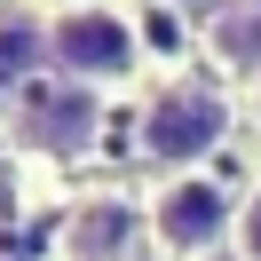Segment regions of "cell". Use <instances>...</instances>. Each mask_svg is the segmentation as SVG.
<instances>
[{
    "instance_id": "7a4b0ae2",
    "label": "cell",
    "mask_w": 261,
    "mask_h": 261,
    "mask_svg": "<svg viewBox=\"0 0 261 261\" xmlns=\"http://www.w3.org/2000/svg\"><path fill=\"white\" fill-rule=\"evenodd\" d=\"M229 143V95L214 87H174L143 111V159L150 166H198L206 150Z\"/></svg>"
},
{
    "instance_id": "3957f363",
    "label": "cell",
    "mask_w": 261,
    "mask_h": 261,
    "mask_svg": "<svg viewBox=\"0 0 261 261\" xmlns=\"http://www.w3.org/2000/svg\"><path fill=\"white\" fill-rule=\"evenodd\" d=\"M16 135L32 150H48V159H80L103 135V103L87 95V87H32L24 111H16Z\"/></svg>"
},
{
    "instance_id": "30bf717a",
    "label": "cell",
    "mask_w": 261,
    "mask_h": 261,
    "mask_svg": "<svg viewBox=\"0 0 261 261\" xmlns=\"http://www.w3.org/2000/svg\"><path fill=\"white\" fill-rule=\"evenodd\" d=\"M0 159H8V127H0Z\"/></svg>"
},
{
    "instance_id": "ba28073f",
    "label": "cell",
    "mask_w": 261,
    "mask_h": 261,
    "mask_svg": "<svg viewBox=\"0 0 261 261\" xmlns=\"http://www.w3.org/2000/svg\"><path fill=\"white\" fill-rule=\"evenodd\" d=\"M238 253H245V261H261V190L245 198V214H238Z\"/></svg>"
},
{
    "instance_id": "277c9868",
    "label": "cell",
    "mask_w": 261,
    "mask_h": 261,
    "mask_svg": "<svg viewBox=\"0 0 261 261\" xmlns=\"http://www.w3.org/2000/svg\"><path fill=\"white\" fill-rule=\"evenodd\" d=\"M222 229H229V198L214 190V182L174 174L159 190V238H166V253H206Z\"/></svg>"
},
{
    "instance_id": "9c48e42d",
    "label": "cell",
    "mask_w": 261,
    "mask_h": 261,
    "mask_svg": "<svg viewBox=\"0 0 261 261\" xmlns=\"http://www.w3.org/2000/svg\"><path fill=\"white\" fill-rule=\"evenodd\" d=\"M229 8H261V0H229Z\"/></svg>"
},
{
    "instance_id": "5b68a950",
    "label": "cell",
    "mask_w": 261,
    "mask_h": 261,
    "mask_svg": "<svg viewBox=\"0 0 261 261\" xmlns=\"http://www.w3.org/2000/svg\"><path fill=\"white\" fill-rule=\"evenodd\" d=\"M56 253L64 261H135V206L127 198H87V206H71Z\"/></svg>"
},
{
    "instance_id": "52a82bcc",
    "label": "cell",
    "mask_w": 261,
    "mask_h": 261,
    "mask_svg": "<svg viewBox=\"0 0 261 261\" xmlns=\"http://www.w3.org/2000/svg\"><path fill=\"white\" fill-rule=\"evenodd\" d=\"M214 56L229 71H261V8H229L214 24Z\"/></svg>"
},
{
    "instance_id": "8992f818",
    "label": "cell",
    "mask_w": 261,
    "mask_h": 261,
    "mask_svg": "<svg viewBox=\"0 0 261 261\" xmlns=\"http://www.w3.org/2000/svg\"><path fill=\"white\" fill-rule=\"evenodd\" d=\"M48 56V24L32 8H0V87H24Z\"/></svg>"
},
{
    "instance_id": "6da1fadb",
    "label": "cell",
    "mask_w": 261,
    "mask_h": 261,
    "mask_svg": "<svg viewBox=\"0 0 261 261\" xmlns=\"http://www.w3.org/2000/svg\"><path fill=\"white\" fill-rule=\"evenodd\" d=\"M48 56H56L80 87H103V80H127L143 48H135V24L119 16V8L80 0V8H64V16L48 24Z\"/></svg>"
}]
</instances>
